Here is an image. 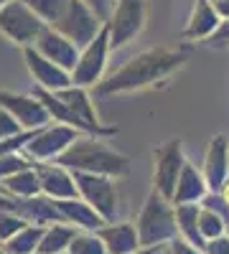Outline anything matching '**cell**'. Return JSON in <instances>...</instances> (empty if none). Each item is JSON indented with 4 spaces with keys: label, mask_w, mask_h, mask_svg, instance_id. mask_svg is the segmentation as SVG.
Returning a JSON list of instances; mask_svg holds the SVG:
<instances>
[{
    "label": "cell",
    "mask_w": 229,
    "mask_h": 254,
    "mask_svg": "<svg viewBox=\"0 0 229 254\" xmlns=\"http://www.w3.org/2000/svg\"><path fill=\"white\" fill-rule=\"evenodd\" d=\"M36 254H41V252H36Z\"/></svg>",
    "instance_id": "ab89813d"
},
{
    "label": "cell",
    "mask_w": 229,
    "mask_h": 254,
    "mask_svg": "<svg viewBox=\"0 0 229 254\" xmlns=\"http://www.w3.org/2000/svg\"><path fill=\"white\" fill-rule=\"evenodd\" d=\"M67 254H107L102 239L97 237V231H76V237L72 239Z\"/></svg>",
    "instance_id": "484cf974"
},
{
    "label": "cell",
    "mask_w": 229,
    "mask_h": 254,
    "mask_svg": "<svg viewBox=\"0 0 229 254\" xmlns=\"http://www.w3.org/2000/svg\"><path fill=\"white\" fill-rule=\"evenodd\" d=\"M56 163L69 168L72 173H97V176H110V178L125 176L130 171L128 158L92 137H76L56 158Z\"/></svg>",
    "instance_id": "3957f363"
},
{
    "label": "cell",
    "mask_w": 229,
    "mask_h": 254,
    "mask_svg": "<svg viewBox=\"0 0 229 254\" xmlns=\"http://www.w3.org/2000/svg\"><path fill=\"white\" fill-rule=\"evenodd\" d=\"M33 163L26 160V158H20L18 153H10V155H3L0 158V181L18 173V171H26V168H31Z\"/></svg>",
    "instance_id": "f546056e"
},
{
    "label": "cell",
    "mask_w": 229,
    "mask_h": 254,
    "mask_svg": "<svg viewBox=\"0 0 229 254\" xmlns=\"http://www.w3.org/2000/svg\"><path fill=\"white\" fill-rule=\"evenodd\" d=\"M138 239L140 247H165L171 239L178 237V226H176V206L163 198L158 190L153 188L151 196L145 198L140 216H138Z\"/></svg>",
    "instance_id": "277c9868"
},
{
    "label": "cell",
    "mask_w": 229,
    "mask_h": 254,
    "mask_svg": "<svg viewBox=\"0 0 229 254\" xmlns=\"http://www.w3.org/2000/svg\"><path fill=\"white\" fill-rule=\"evenodd\" d=\"M18 122L3 110V107H0V140H3V137H10V135H15L18 132Z\"/></svg>",
    "instance_id": "d6a6232c"
},
{
    "label": "cell",
    "mask_w": 229,
    "mask_h": 254,
    "mask_svg": "<svg viewBox=\"0 0 229 254\" xmlns=\"http://www.w3.org/2000/svg\"><path fill=\"white\" fill-rule=\"evenodd\" d=\"M56 208L61 211V216H64L67 224H72V226H76L81 231H97L99 226L107 224L87 201H81L79 196L76 198H61V201H56Z\"/></svg>",
    "instance_id": "ac0fdd59"
},
{
    "label": "cell",
    "mask_w": 229,
    "mask_h": 254,
    "mask_svg": "<svg viewBox=\"0 0 229 254\" xmlns=\"http://www.w3.org/2000/svg\"><path fill=\"white\" fill-rule=\"evenodd\" d=\"M186 59H189V49H183V46L148 49V51L133 56L107 81H102L97 87V92L99 94H115V92H133V89L151 87L158 79H165L176 69H181L186 64Z\"/></svg>",
    "instance_id": "6da1fadb"
},
{
    "label": "cell",
    "mask_w": 229,
    "mask_h": 254,
    "mask_svg": "<svg viewBox=\"0 0 229 254\" xmlns=\"http://www.w3.org/2000/svg\"><path fill=\"white\" fill-rule=\"evenodd\" d=\"M153 158H155V190L163 198L171 201L176 183H178V176L183 171V163H186L181 140L173 137V140L160 142L153 150Z\"/></svg>",
    "instance_id": "9c48e42d"
},
{
    "label": "cell",
    "mask_w": 229,
    "mask_h": 254,
    "mask_svg": "<svg viewBox=\"0 0 229 254\" xmlns=\"http://www.w3.org/2000/svg\"><path fill=\"white\" fill-rule=\"evenodd\" d=\"M206 46L209 49H229V20H222L219 28L206 38Z\"/></svg>",
    "instance_id": "4dcf8cb0"
},
{
    "label": "cell",
    "mask_w": 229,
    "mask_h": 254,
    "mask_svg": "<svg viewBox=\"0 0 229 254\" xmlns=\"http://www.w3.org/2000/svg\"><path fill=\"white\" fill-rule=\"evenodd\" d=\"M36 97L46 107V112L61 125H69L74 130H84V132H94V135H115L117 132L112 127L99 125L92 102L81 87H67L59 92H49V89L38 87Z\"/></svg>",
    "instance_id": "7a4b0ae2"
},
{
    "label": "cell",
    "mask_w": 229,
    "mask_h": 254,
    "mask_svg": "<svg viewBox=\"0 0 229 254\" xmlns=\"http://www.w3.org/2000/svg\"><path fill=\"white\" fill-rule=\"evenodd\" d=\"M44 229L46 226H38V224H26L20 231L0 244L3 254H36L38 252V244H41V237H44Z\"/></svg>",
    "instance_id": "cb8c5ba5"
},
{
    "label": "cell",
    "mask_w": 229,
    "mask_h": 254,
    "mask_svg": "<svg viewBox=\"0 0 229 254\" xmlns=\"http://www.w3.org/2000/svg\"><path fill=\"white\" fill-rule=\"evenodd\" d=\"M84 3H87L102 20H105V23L110 20V3H112V0H84Z\"/></svg>",
    "instance_id": "e575fe53"
},
{
    "label": "cell",
    "mask_w": 229,
    "mask_h": 254,
    "mask_svg": "<svg viewBox=\"0 0 229 254\" xmlns=\"http://www.w3.org/2000/svg\"><path fill=\"white\" fill-rule=\"evenodd\" d=\"M145 18H148V3L145 0H117V10L107 20L110 46L120 49L130 38H135L145 26Z\"/></svg>",
    "instance_id": "ba28073f"
},
{
    "label": "cell",
    "mask_w": 229,
    "mask_h": 254,
    "mask_svg": "<svg viewBox=\"0 0 229 254\" xmlns=\"http://www.w3.org/2000/svg\"><path fill=\"white\" fill-rule=\"evenodd\" d=\"M135 254H168L165 247H140Z\"/></svg>",
    "instance_id": "8d00e7d4"
},
{
    "label": "cell",
    "mask_w": 229,
    "mask_h": 254,
    "mask_svg": "<svg viewBox=\"0 0 229 254\" xmlns=\"http://www.w3.org/2000/svg\"><path fill=\"white\" fill-rule=\"evenodd\" d=\"M36 168V176H38V183H41V193L54 198V201H61V198H76V183H74V176L69 168L59 165V163H33Z\"/></svg>",
    "instance_id": "4fadbf2b"
},
{
    "label": "cell",
    "mask_w": 229,
    "mask_h": 254,
    "mask_svg": "<svg viewBox=\"0 0 229 254\" xmlns=\"http://www.w3.org/2000/svg\"><path fill=\"white\" fill-rule=\"evenodd\" d=\"M76 226L72 224H64V221H59V224H49L44 229V237H41V244H38V252L41 254H67L72 239L76 237Z\"/></svg>",
    "instance_id": "7402d4cb"
},
{
    "label": "cell",
    "mask_w": 229,
    "mask_h": 254,
    "mask_svg": "<svg viewBox=\"0 0 229 254\" xmlns=\"http://www.w3.org/2000/svg\"><path fill=\"white\" fill-rule=\"evenodd\" d=\"M97 237L102 239L107 254H135L140 249L135 224H105L97 229Z\"/></svg>",
    "instance_id": "e0dca14e"
},
{
    "label": "cell",
    "mask_w": 229,
    "mask_h": 254,
    "mask_svg": "<svg viewBox=\"0 0 229 254\" xmlns=\"http://www.w3.org/2000/svg\"><path fill=\"white\" fill-rule=\"evenodd\" d=\"M222 23V18L217 15V10L212 8L209 0H196L194 5V13H191V20L183 31V38H209Z\"/></svg>",
    "instance_id": "ffe728a7"
},
{
    "label": "cell",
    "mask_w": 229,
    "mask_h": 254,
    "mask_svg": "<svg viewBox=\"0 0 229 254\" xmlns=\"http://www.w3.org/2000/svg\"><path fill=\"white\" fill-rule=\"evenodd\" d=\"M165 252H168V254H204L196 247H191L189 242H183L181 237H176V239H171L168 244H165Z\"/></svg>",
    "instance_id": "1f68e13d"
},
{
    "label": "cell",
    "mask_w": 229,
    "mask_h": 254,
    "mask_svg": "<svg viewBox=\"0 0 229 254\" xmlns=\"http://www.w3.org/2000/svg\"><path fill=\"white\" fill-rule=\"evenodd\" d=\"M0 107H3L20 127H26V130H41V127H46L49 120H51V115L46 112V107L41 104L38 97L0 92Z\"/></svg>",
    "instance_id": "7c38bea8"
},
{
    "label": "cell",
    "mask_w": 229,
    "mask_h": 254,
    "mask_svg": "<svg viewBox=\"0 0 229 254\" xmlns=\"http://www.w3.org/2000/svg\"><path fill=\"white\" fill-rule=\"evenodd\" d=\"M36 51L38 54H44L49 61L59 64L61 69H74L76 66V61H79V54H76V46L72 44V41L67 36H61L59 31L54 28H44L41 31V36L36 38Z\"/></svg>",
    "instance_id": "2e32d148"
},
{
    "label": "cell",
    "mask_w": 229,
    "mask_h": 254,
    "mask_svg": "<svg viewBox=\"0 0 229 254\" xmlns=\"http://www.w3.org/2000/svg\"><path fill=\"white\" fill-rule=\"evenodd\" d=\"M51 28L59 31L61 36H67L74 46H87L89 41L105 28V20L92 10L84 0H69L61 18Z\"/></svg>",
    "instance_id": "5b68a950"
},
{
    "label": "cell",
    "mask_w": 229,
    "mask_h": 254,
    "mask_svg": "<svg viewBox=\"0 0 229 254\" xmlns=\"http://www.w3.org/2000/svg\"><path fill=\"white\" fill-rule=\"evenodd\" d=\"M36 132H38V130H26V132H15V135H10V137H3V140H0V158L23 150V145H26Z\"/></svg>",
    "instance_id": "f1b7e54d"
},
{
    "label": "cell",
    "mask_w": 229,
    "mask_h": 254,
    "mask_svg": "<svg viewBox=\"0 0 229 254\" xmlns=\"http://www.w3.org/2000/svg\"><path fill=\"white\" fill-rule=\"evenodd\" d=\"M209 188H206V181L204 176L194 168V163H183V171L178 176V183H176V190H173V198L171 203L173 206H181V203H199Z\"/></svg>",
    "instance_id": "d6986e66"
},
{
    "label": "cell",
    "mask_w": 229,
    "mask_h": 254,
    "mask_svg": "<svg viewBox=\"0 0 229 254\" xmlns=\"http://www.w3.org/2000/svg\"><path fill=\"white\" fill-rule=\"evenodd\" d=\"M26 64L33 74V79L38 81L41 89H49V92H59V89H67L72 87V76L67 74V69H61L59 64L49 61L44 54H38L36 49L26 46Z\"/></svg>",
    "instance_id": "5bb4252c"
},
{
    "label": "cell",
    "mask_w": 229,
    "mask_h": 254,
    "mask_svg": "<svg viewBox=\"0 0 229 254\" xmlns=\"http://www.w3.org/2000/svg\"><path fill=\"white\" fill-rule=\"evenodd\" d=\"M26 224H28V221H23L20 216L10 214V211H0V244L8 242L15 231H20Z\"/></svg>",
    "instance_id": "83f0119b"
},
{
    "label": "cell",
    "mask_w": 229,
    "mask_h": 254,
    "mask_svg": "<svg viewBox=\"0 0 229 254\" xmlns=\"http://www.w3.org/2000/svg\"><path fill=\"white\" fill-rule=\"evenodd\" d=\"M76 183V193L81 201H87L97 214L107 224L117 216V188L110 176H97V173H72Z\"/></svg>",
    "instance_id": "8992f818"
},
{
    "label": "cell",
    "mask_w": 229,
    "mask_h": 254,
    "mask_svg": "<svg viewBox=\"0 0 229 254\" xmlns=\"http://www.w3.org/2000/svg\"><path fill=\"white\" fill-rule=\"evenodd\" d=\"M209 3L222 20H229V0H209Z\"/></svg>",
    "instance_id": "d590c367"
},
{
    "label": "cell",
    "mask_w": 229,
    "mask_h": 254,
    "mask_svg": "<svg viewBox=\"0 0 229 254\" xmlns=\"http://www.w3.org/2000/svg\"><path fill=\"white\" fill-rule=\"evenodd\" d=\"M204 181L206 188L219 193L224 181L229 178V140L224 135H214L209 142V150L204 158Z\"/></svg>",
    "instance_id": "9a60e30c"
},
{
    "label": "cell",
    "mask_w": 229,
    "mask_h": 254,
    "mask_svg": "<svg viewBox=\"0 0 229 254\" xmlns=\"http://www.w3.org/2000/svg\"><path fill=\"white\" fill-rule=\"evenodd\" d=\"M176 226H178V237L183 242H189L199 252L206 249V239L199 231V203H181L176 206Z\"/></svg>",
    "instance_id": "44dd1931"
},
{
    "label": "cell",
    "mask_w": 229,
    "mask_h": 254,
    "mask_svg": "<svg viewBox=\"0 0 229 254\" xmlns=\"http://www.w3.org/2000/svg\"><path fill=\"white\" fill-rule=\"evenodd\" d=\"M227 226L229 224H227L224 216H219L217 211H212V208H206V206L199 203V231H201V237L206 242H212V239L227 234Z\"/></svg>",
    "instance_id": "d4e9b609"
},
{
    "label": "cell",
    "mask_w": 229,
    "mask_h": 254,
    "mask_svg": "<svg viewBox=\"0 0 229 254\" xmlns=\"http://www.w3.org/2000/svg\"><path fill=\"white\" fill-rule=\"evenodd\" d=\"M5 3H10V0H0V8H3V5H5Z\"/></svg>",
    "instance_id": "74e56055"
},
{
    "label": "cell",
    "mask_w": 229,
    "mask_h": 254,
    "mask_svg": "<svg viewBox=\"0 0 229 254\" xmlns=\"http://www.w3.org/2000/svg\"><path fill=\"white\" fill-rule=\"evenodd\" d=\"M23 3L38 15V18H44L46 23H56V20L61 18V13H64L67 3L69 0H23Z\"/></svg>",
    "instance_id": "4316f807"
},
{
    "label": "cell",
    "mask_w": 229,
    "mask_h": 254,
    "mask_svg": "<svg viewBox=\"0 0 229 254\" xmlns=\"http://www.w3.org/2000/svg\"><path fill=\"white\" fill-rule=\"evenodd\" d=\"M0 190H5L8 196H15V198H33V196H41V183H38V176H36V168H26V171H18L8 178L0 181Z\"/></svg>",
    "instance_id": "603a6c76"
},
{
    "label": "cell",
    "mask_w": 229,
    "mask_h": 254,
    "mask_svg": "<svg viewBox=\"0 0 229 254\" xmlns=\"http://www.w3.org/2000/svg\"><path fill=\"white\" fill-rule=\"evenodd\" d=\"M107 49H110V31H107V23H105V28H102L84 46V54H81L79 61H76V66L72 71V84L74 87H87V84L99 81L102 71H105Z\"/></svg>",
    "instance_id": "30bf717a"
},
{
    "label": "cell",
    "mask_w": 229,
    "mask_h": 254,
    "mask_svg": "<svg viewBox=\"0 0 229 254\" xmlns=\"http://www.w3.org/2000/svg\"><path fill=\"white\" fill-rule=\"evenodd\" d=\"M204 254H229V237L222 234V237H217L212 242H206Z\"/></svg>",
    "instance_id": "836d02e7"
},
{
    "label": "cell",
    "mask_w": 229,
    "mask_h": 254,
    "mask_svg": "<svg viewBox=\"0 0 229 254\" xmlns=\"http://www.w3.org/2000/svg\"><path fill=\"white\" fill-rule=\"evenodd\" d=\"M76 140V130L69 125H56V127H41V130L23 145V153L33 158V163L59 158L67 147Z\"/></svg>",
    "instance_id": "8fae6325"
},
{
    "label": "cell",
    "mask_w": 229,
    "mask_h": 254,
    "mask_svg": "<svg viewBox=\"0 0 229 254\" xmlns=\"http://www.w3.org/2000/svg\"><path fill=\"white\" fill-rule=\"evenodd\" d=\"M0 254H3V249H0Z\"/></svg>",
    "instance_id": "f35d334b"
},
{
    "label": "cell",
    "mask_w": 229,
    "mask_h": 254,
    "mask_svg": "<svg viewBox=\"0 0 229 254\" xmlns=\"http://www.w3.org/2000/svg\"><path fill=\"white\" fill-rule=\"evenodd\" d=\"M41 31H44V20L23 0H10V3L0 8V33L15 41V44H20V46L36 44Z\"/></svg>",
    "instance_id": "52a82bcc"
}]
</instances>
